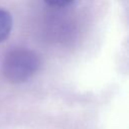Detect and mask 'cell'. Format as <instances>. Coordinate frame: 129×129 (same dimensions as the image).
<instances>
[{"label":"cell","instance_id":"cell-1","mask_svg":"<svg viewBox=\"0 0 129 129\" xmlns=\"http://www.w3.org/2000/svg\"><path fill=\"white\" fill-rule=\"evenodd\" d=\"M39 67L40 59L34 51L16 48L6 53L2 63V73L9 82L19 84L28 81Z\"/></svg>","mask_w":129,"mask_h":129},{"label":"cell","instance_id":"cell-2","mask_svg":"<svg viewBox=\"0 0 129 129\" xmlns=\"http://www.w3.org/2000/svg\"><path fill=\"white\" fill-rule=\"evenodd\" d=\"M12 28V17L10 13L0 8V42L4 41L10 34Z\"/></svg>","mask_w":129,"mask_h":129},{"label":"cell","instance_id":"cell-3","mask_svg":"<svg viewBox=\"0 0 129 129\" xmlns=\"http://www.w3.org/2000/svg\"><path fill=\"white\" fill-rule=\"evenodd\" d=\"M45 3H47L50 6L54 7H64L73 3L75 0H44Z\"/></svg>","mask_w":129,"mask_h":129}]
</instances>
